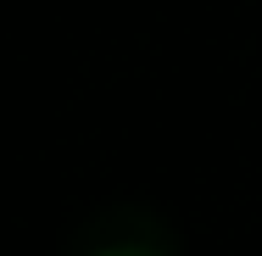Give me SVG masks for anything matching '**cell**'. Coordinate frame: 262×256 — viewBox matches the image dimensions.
Listing matches in <instances>:
<instances>
[{"label":"cell","instance_id":"obj_1","mask_svg":"<svg viewBox=\"0 0 262 256\" xmlns=\"http://www.w3.org/2000/svg\"><path fill=\"white\" fill-rule=\"evenodd\" d=\"M61 256H184V245H179V228L151 201L123 195V201L90 206L67 228Z\"/></svg>","mask_w":262,"mask_h":256}]
</instances>
